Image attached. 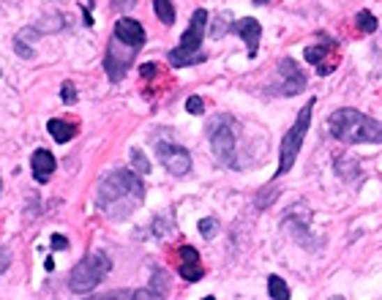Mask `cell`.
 I'll return each mask as SVG.
<instances>
[{
    "instance_id": "cell-1",
    "label": "cell",
    "mask_w": 382,
    "mask_h": 300,
    "mask_svg": "<svg viewBox=\"0 0 382 300\" xmlns=\"http://www.w3.org/2000/svg\"><path fill=\"white\" fill-rule=\"evenodd\" d=\"M145 200V183L139 180V172L131 169H112L101 177L96 207L104 210L112 219H126L128 213Z\"/></svg>"
},
{
    "instance_id": "cell-2",
    "label": "cell",
    "mask_w": 382,
    "mask_h": 300,
    "mask_svg": "<svg viewBox=\"0 0 382 300\" xmlns=\"http://www.w3.org/2000/svg\"><path fill=\"white\" fill-rule=\"evenodd\" d=\"M328 132L333 139L344 145H363V142H382V123L363 115L360 109L342 106L328 118Z\"/></svg>"
},
{
    "instance_id": "cell-3",
    "label": "cell",
    "mask_w": 382,
    "mask_h": 300,
    "mask_svg": "<svg viewBox=\"0 0 382 300\" xmlns=\"http://www.w3.org/2000/svg\"><path fill=\"white\" fill-rule=\"evenodd\" d=\"M208 28V11L205 8H197L191 14V22L186 28V33L181 35L178 47L169 52V63L175 68H186V66H199L205 63V52H202V35Z\"/></svg>"
},
{
    "instance_id": "cell-4",
    "label": "cell",
    "mask_w": 382,
    "mask_h": 300,
    "mask_svg": "<svg viewBox=\"0 0 382 300\" xmlns=\"http://www.w3.org/2000/svg\"><path fill=\"white\" fill-rule=\"evenodd\" d=\"M112 270V262L104 251H91L85 254L68 273V290L71 292H91L101 284V278Z\"/></svg>"
},
{
    "instance_id": "cell-5",
    "label": "cell",
    "mask_w": 382,
    "mask_h": 300,
    "mask_svg": "<svg viewBox=\"0 0 382 300\" xmlns=\"http://www.w3.org/2000/svg\"><path fill=\"white\" fill-rule=\"evenodd\" d=\"M314 104L317 99H312L300 112H298V120H295V126L284 134V139H282V150H279V169H276V177H282L286 175L292 164H295V159H298V153H300V145H303V139H306V132L312 129V112H314Z\"/></svg>"
},
{
    "instance_id": "cell-6",
    "label": "cell",
    "mask_w": 382,
    "mask_h": 300,
    "mask_svg": "<svg viewBox=\"0 0 382 300\" xmlns=\"http://www.w3.org/2000/svg\"><path fill=\"white\" fill-rule=\"evenodd\" d=\"M208 142L213 148L216 161L224 167H238L235 161V120L229 115H216L208 123Z\"/></svg>"
},
{
    "instance_id": "cell-7",
    "label": "cell",
    "mask_w": 382,
    "mask_h": 300,
    "mask_svg": "<svg viewBox=\"0 0 382 300\" xmlns=\"http://www.w3.org/2000/svg\"><path fill=\"white\" fill-rule=\"evenodd\" d=\"M137 52H139V49L128 47V44L118 41V38L112 35V44H109L107 58H104V68H107L109 82H121V79L126 77V71L131 68V63H134V55H137Z\"/></svg>"
},
{
    "instance_id": "cell-8",
    "label": "cell",
    "mask_w": 382,
    "mask_h": 300,
    "mask_svg": "<svg viewBox=\"0 0 382 300\" xmlns=\"http://www.w3.org/2000/svg\"><path fill=\"white\" fill-rule=\"evenodd\" d=\"M156 150H159V161L169 169L172 175H178V177H181V175H189L191 156L186 148H181V145H175V142H159Z\"/></svg>"
},
{
    "instance_id": "cell-9",
    "label": "cell",
    "mask_w": 382,
    "mask_h": 300,
    "mask_svg": "<svg viewBox=\"0 0 382 300\" xmlns=\"http://www.w3.org/2000/svg\"><path fill=\"white\" fill-rule=\"evenodd\" d=\"M279 77H282V93L284 96H298L306 88V74L298 68L292 58H284L279 63Z\"/></svg>"
},
{
    "instance_id": "cell-10",
    "label": "cell",
    "mask_w": 382,
    "mask_h": 300,
    "mask_svg": "<svg viewBox=\"0 0 382 300\" xmlns=\"http://www.w3.org/2000/svg\"><path fill=\"white\" fill-rule=\"evenodd\" d=\"M112 35H115L118 41L128 44V47H134V49H142V47H145V28H142L137 19H128V17L118 19Z\"/></svg>"
},
{
    "instance_id": "cell-11",
    "label": "cell",
    "mask_w": 382,
    "mask_h": 300,
    "mask_svg": "<svg viewBox=\"0 0 382 300\" xmlns=\"http://www.w3.org/2000/svg\"><path fill=\"white\" fill-rule=\"evenodd\" d=\"M55 167H58V161H55V156H52L49 150H44V148L33 150L31 169H33V177H36V183H49V177L55 175Z\"/></svg>"
},
{
    "instance_id": "cell-12",
    "label": "cell",
    "mask_w": 382,
    "mask_h": 300,
    "mask_svg": "<svg viewBox=\"0 0 382 300\" xmlns=\"http://www.w3.org/2000/svg\"><path fill=\"white\" fill-rule=\"evenodd\" d=\"M181 278L183 281H199L202 278V262H199V254H197V248H191V246H181Z\"/></svg>"
},
{
    "instance_id": "cell-13",
    "label": "cell",
    "mask_w": 382,
    "mask_h": 300,
    "mask_svg": "<svg viewBox=\"0 0 382 300\" xmlns=\"http://www.w3.org/2000/svg\"><path fill=\"white\" fill-rule=\"evenodd\" d=\"M232 33H238L246 44H249V58H254L259 35H262V25L257 22L254 17H246V19H238V22L232 25Z\"/></svg>"
},
{
    "instance_id": "cell-14",
    "label": "cell",
    "mask_w": 382,
    "mask_h": 300,
    "mask_svg": "<svg viewBox=\"0 0 382 300\" xmlns=\"http://www.w3.org/2000/svg\"><path fill=\"white\" fill-rule=\"evenodd\" d=\"M47 132L52 134V139H55V142L66 145V142H71V139H74L77 126H74V123H68V120H61V118H52V120L47 123Z\"/></svg>"
},
{
    "instance_id": "cell-15",
    "label": "cell",
    "mask_w": 382,
    "mask_h": 300,
    "mask_svg": "<svg viewBox=\"0 0 382 300\" xmlns=\"http://www.w3.org/2000/svg\"><path fill=\"white\" fill-rule=\"evenodd\" d=\"M153 11H156L161 25L169 28L175 22V6H172V0H153Z\"/></svg>"
},
{
    "instance_id": "cell-16",
    "label": "cell",
    "mask_w": 382,
    "mask_h": 300,
    "mask_svg": "<svg viewBox=\"0 0 382 300\" xmlns=\"http://www.w3.org/2000/svg\"><path fill=\"white\" fill-rule=\"evenodd\" d=\"M333 49V41H325V44H312V47H306V52H303V58L312 63V66H322V55L325 52H330Z\"/></svg>"
},
{
    "instance_id": "cell-17",
    "label": "cell",
    "mask_w": 382,
    "mask_h": 300,
    "mask_svg": "<svg viewBox=\"0 0 382 300\" xmlns=\"http://www.w3.org/2000/svg\"><path fill=\"white\" fill-rule=\"evenodd\" d=\"M268 295L273 300H286L289 298V287L284 284L282 276H268Z\"/></svg>"
},
{
    "instance_id": "cell-18",
    "label": "cell",
    "mask_w": 382,
    "mask_h": 300,
    "mask_svg": "<svg viewBox=\"0 0 382 300\" xmlns=\"http://www.w3.org/2000/svg\"><path fill=\"white\" fill-rule=\"evenodd\" d=\"M355 25L363 31V33H374L377 31V17L372 11H358L355 14Z\"/></svg>"
},
{
    "instance_id": "cell-19",
    "label": "cell",
    "mask_w": 382,
    "mask_h": 300,
    "mask_svg": "<svg viewBox=\"0 0 382 300\" xmlns=\"http://www.w3.org/2000/svg\"><path fill=\"white\" fill-rule=\"evenodd\" d=\"M131 164H134V169H137L139 175H148V172H151V161H148L145 153L137 150V148H131Z\"/></svg>"
},
{
    "instance_id": "cell-20",
    "label": "cell",
    "mask_w": 382,
    "mask_h": 300,
    "mask_svg": "<svg viewBox=\"0 0 382 300\" xmlns=\"http://www.w3.org/2000/svg\"><path fill=\"white\" fill-rule=\"evenodd\" d=\"M216 232H219V221H216V219H202V221H199V235H202L205 240L216 237Z\"/></svg>"
},
{
    "instance_id": "cell-21",
    "label": "cell",
    "mask_w": 382,
    "mask_h": 300,
    "mask_svg": "<svg viewBox=\"0 0 382 300\" xmlns=\"http://www.w3.org/2000/svg\"><path fill=\"white\" fill-rule=\"evenodd\" d=\"M61 99H63V104H77V88L71 82L61 85Z\"/></svg>"
},
{
    "instance_id": "cell-22",
    "label": "cell",
    "mask_w": 382,
    "mask_h": 300,
    "mask_svg": "<svg viewBox=\"0 0 382 300\" xmlns=\"http://www.w3.org/2000/svg\"><path fill=\"white\" fill-rule=\"evenodd\" d=\"M186 109H189L191 115H202V109H205V101H202V96H189V101H186Z\"/></svg>"
},
{
    "instance_id": "cell-23",
    "label": "cell",
    "mask_w": 382,
    "mask_h": 300,
    "mask_svg": "<svg viewBox=\"0 0 382 300\" xmlns=\"http://www.w3.org/2000/svg\"><path fill=\"white\" fill-rule=\"evenodd\" d=\"M137 6V0H112V8L115 11H131Z\"/></svg>"
},
{
    "instance_id": "cell-24",
    "label": "cell",
    "mask_w": 382,
    "mask_h": 300,
    "mask_svg": "<svg viewBox=\"0 0 382 300\" xmlns=\"http://www.w3.org/2000/svg\"><path fill=\"white\" fill-rule=\"evenodd\" d=\"M52 248H55V251H63V248H68V240H66L61 232H55L52 235Z\"/></svg>"
},
{
    "instance_id": "cell-25",
    "label": "cell",
    "mask_w": 382,
    "mask_h": 300,
    "mask_svg": "<svg viewBox=\"0 0 382 300\" xmlns=\"http://www.w3.org/2000/svg\"><path fill=\"white\" fill-rule=\"evenodd\" d=\"M139 74H142L145 79H151V77L156 74V63H142V68H139Z\"/></svg>"
},
{
    "instance_id": "cell-26",
    "label": "cell",
    "mask_w": 382,
    "mask_h": 300,
    "mask_svg": "<svg viewBox=\"0 0 382 300\" xmlns=\"http://www.w3.org/2000/svg\"><path fill=\"white\" fill-rule=\"evenodd\" d=\"M6 267H8V251H6V248H3V265H0V270H3V273H6Z\"/></svg>"
},
{
    "instance_id": "cell-27",
    "label": "cell",
    "mask_w": 382,
    "mask_h": 300,
    "mask_svg": "<svg viewBox=\"0 0 382 300\" xmlns=\"http://www.w3.org/2000/svg\"><path fill=\"white\" fill-rule=\"evenodd\" d=\"M44 267H47V270H55V262H52V257H47V262H44Z\"/></svg>"
},
{
    "instance_id": "cell-28",
    "label": "cell",
    "mask_w": 382,
    "mask_h": 300,
    "mask_svg": "<svg viewBox=\"0 0 382 300\" xmlns=\"http://www.w3.org/2000/svg\"><path fill=\"white\" fill-rule=\"evenodd\" d=\"M254 3H257V6H262V3H268V0H254Z\"/></svg>"
}]
</instances>
